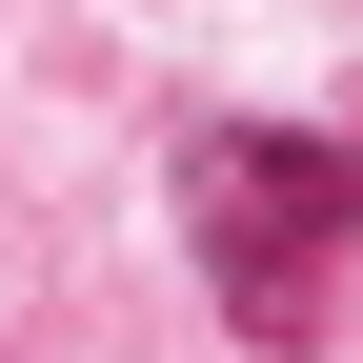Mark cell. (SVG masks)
<instances>
[{
    "label": "cell",
    "instance_id": "1",
    "mask_svg": "<svg viewBox=\"0 0 363 363\" xmlns=\"http://www.w3.org/2000/svg\"><path fill=\"white\" fill-rule=\"evenodd\" d=\"M182 242H202L222 323L262 363H303L343 303V242H363V121H202L182 142Z\"/></svg>",
    "mask_w": 363,
    "mask_h": 363
}]
</instances>
